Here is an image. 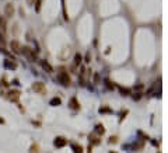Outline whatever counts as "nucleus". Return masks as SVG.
Returning a JSON list of instances; mask_svg holds the SVG:
<instances>
[{
  "label": "nucleus",
  "instance_id": "obj_1",
  "mask_svg": "<svg viewBox=\"0 0 168 153\" xmlns=\"http://www.w3.org/2000/svg\"><path fill=\"white\" fill-rule=\"evenodd\" d=\"M21 53L28 59V60H37V52L31 49L30 46H21Z\"/></svg>",
  "mask_w": 168,
  "mask_h": 153
},
{
  "label": "nucleus",
  "instance_id": "obj_2",
  "mask_svg": "<svg viewBox=\"0 0 168 153\" xmlns=\"http://www.w3.org/2000/svg\"><path fill=\"white\" fill-rule=\"evenodd\" d=\"M149 97L150 96H155V97H160L161 96V80L158 79L157 82H155L154 84H153V87L149 90Z\"/></svg>",
  "mask_w": 168,
  "mask_h": 153
},
{
  "label": "nucleus",
  "instance_id": "obj_3",
  "mask_svg": "<svg viewBox=\"0 0 168 153\" xmlns=\"http://www.w3.org/2000/svg\"><path fill=\"white\" fill-rule=\"evenodd\" d=\"M58 79H59V82L63 84V86H69V84L71 83V79H70V75L69 73H66L65 70H62V72H59V75H58Z\"/></svg>",
  "mask_w": 168,
  "mask_h": 153
},
{
  "label": "nucleus",
  "instance_id": "obj_4",
  "mask_svg": "<svg viewBox=\"0 0 168 153\" xmlns=\"http://www.w3.org/2000/svg\"><path fill=\"white\" fill-rule=\"evenodd\" d=\"M20 90H11V91H8L6 94V98L7 100H10V101H18V97H20Z\"/></svg>",
  "mask_w": 168,
  "mask_h": 153
},
{
  "label": "nucleus",
  "instance_id": "obj_5",
  "mask_svg": "<svg viewBox=\"0 0 168 153\" xmlns=\"http://www.w3.org/2000/svg\"><path fill=\"white\" fill-rule=\"evenodd\" d=\"M53 145H55V147H65L67 145V139L65 136H56L53 140Z\"/></svg>",
  "mask_w": 168,
  "mask_h": 153
},
{
  "label": "nucleus",
  "instance_id": "obj_6",
  "mask_svg": "<svg viewBox=\"0 0 168 153\" xmlns=\"http://www.w3.org/2000/svg\"><path fill=\"white\" fill-rule=\"evenodd\" d=\"M69 108L74 110V111H78V110L81 108V105H80V102L77 101L76 97H71L70 100H69Z\"/></svg>",
  "mask_w": 168,
  "mask_h": 153
},
{
  "label": "nucleus",
  "instance_id": "obj_7",
  "mask_svg": "<svg viewBox=\"0 0 168 153\" xmlns=\"http://www.w3.org/2000/svg\"><path fill=\"white\" fill-rule=\"evenodd\" d=\"M32 90L37 91V93L44 94V93H45V84L42 83V82H35V83L32 84Z\"/></svg>",
  "mask_w": 168,
  "mask_h": 153
},
{
  "label": "nucleus",
  "instance_id": "obj_8",
  "mask_svg": "<svg viewBox=\"0 0 168 153\" xmlns=\"http://www.w3.org/2000/svg\"><path fill=\"white\" fill-rule=\"evenodd\" d=\"M14 14V6L11 3H7L6 7H4V16H6L7 19H11Z\"/></svg>",
  "mask_w": 168,
  "mask_h": 153
},
{
  "label": "nucleus",
  "instance_id": "obj_9",
  "mask_svg": "<svg viewBox=\"0 0 168 153\" xmlns=\"http://www.w3.org/2000/svg\"><path fill=\"white\" fill-rule=\"evenodd\" d=\"M3 66H4L6 69H10V70H16V69H17V66H18V65L16 63L14 60H11V59H6V60L3 62Z\"/></svg>",
  "mask_w": 168,
  "mask_h": 153
},
{
  "label": "nucleus",
  "instance_id": "obj_10",
  "mask_svg": "<svg viewBox=\"0 0 168 153\" xmlns=\"http://www.w3.org/2000/svg\"><path fill=\"white\" fill-rule=\"evenodd\" d=\"M10 46H11V51H13L16 55H20V53H21V45L18 44V41H11V42H10Z\"/></svg>",
  "mask_w": 168,
  "mask_h": 153
},
{
  "label": "nucleus",
  "instance_id": "obj_11",
  "mask_svg": "<svg viewBox=\"0 0 168 153\" xmlns=\"http://www.w3.org/2000/svg\"><path fill=\"white\" fill-rule=\"evenodd\" d=\"M39 65H41V68L45 70V72H48V73H52V72H53V68H52L51 65L48 63V60H45V59L39 60Z\"/></svg>",
  "mask_w": 168,
  "mask_h": 153
},
{
  "label": "nucleus",
  "instance_id": "obj_12",
  "mask_svg": "<svg viewBox=\"0 0 168 153\" xmlns=\"http://www.w3.org/2000/svg\"><path fill=\"white\" fill-rule=\"evenodd\" d=\"M71 149H73V152H74V153H84L83 146L77 145L76 142H71Z\"/></svg>",
  "mask_w": 168,
  "mask_h": 153
},
{
  "label": "nucleus",
  "instance_id": "obj_13",
  "mask_svg": "<svg viewBox=\"0 0 168 153\" xmlns=\"http://www.w3.org/2000/svg\"><path fill=\"white\" fill-rule=\"evenodd\" d=\"M94 131H95L98 135H104L105 134V127H104L102 124H97L95 128H94Z\"/></svg>",
  "mask_w": 168,
  "mask_h": 153
},
{
  "label": "nucleus",
  "instance_id": "obj_14",
  "mask_svg": "<svg viewBox=\"0 0 168 153\" xmlns=\"http://www.w3.org/2000/svg\"><path fill=\"white\" fill-rule=\"evenodd\" d=\"M49 104H51L52 107H56V105H60L62 104V98L60 97H53L51 101H49Z\"/></svg>",
  "mask_w": 168,
  "mask_h": 153
},
{
  "label": "nucleus",
  "instance_id": "obj_15",
  "mask_svg": "<svg viewBox=\"0 0 168 153\" xmlns=\"http://www.w3.org/2000/svg\"><path fill=\"white\" fill-rule=\"evenodd\" d=\"M116 86V89L119 90V93L122 94V96H129L130 94V90L129 89H125V87H122V86H118V84H115Z\"/></svg>",
  "mask_w": 168,
  "mask_h": 153
},
{
  "label": "nucleus",
  "instance_id": "obj_16",
  "mask_svg": "<svg viewBox=\"0 0 168 153\" xmlns=\"http://www.w3.org/2000/svg\"><path fill=\"white\" fill-rule=\"evenodd\" d=\"M88 139H90L91 145H95V146H97V145H100V142H101V140H100V138H97L95 135H90V136H88Z\"/></svg>",
  "mask_w": 168,
  "mask_h": 153
},
{
  "label": "nucleus",
  "instance_id": "obj_17",
  "mask_svg": "<svg viewBox=\"0 0 168 153\" xmlns=\"http://www.w3.org/2000/svg\"><path fill=\"white\" fill-rule=\"evenodd\" d=\"M6 28H7L6 21H4V19H3V17H0V31L3 32V34H6Z\"/></svg>",
  "mask_w": 168,
  "mask_h": 153
},
{
  "label": "nucleus",
  "instance_id": "obj_18",
  "mask_svg": "<svg viewBox=\"0 0 168 153\" xmlns=\"http://www.w3.org/2000/svg\"><path fill=\"white\" fill-rule=\"evenodd\" d=\"M30 153H39V145L38 143H32V145H31Z\"/></svg>",
  "mask_w": 168,
  "mask_h": 153
},
{
  "label": "nucleus",
  "instance_id": "obj_19",
  "mask_svg": "<svg viewBox=\"0 0 168 153\" xmlns=\"http://www.w3.org/2000/svg\"><path fill=\"white\" fill-rule=\"evenodd\" d=\"M112 112V110L109 108V107H105V105H102L101 108H100V114H111Z\"/></svg>",
  "mask_w": 168,
  "mask_h": 153
},
{
  "label": "nucleus",
  "instance_id": "obj_20",
  "mask_svg": "<svg viewBox=\"0 0 168 153\" xmlns=\"http://www.w3.org/2000/svg\"><path fill=\"white\" fill-rule=\"evenodd\" d=\"M80 63H81V55H80V53H76V56H74V65L78 66Z\"/></svg>",
  "mask_w": 168,
  "mask_h": 153
},
{
  "label": "nucleus",
  "instance_id": "obj_21",
  "mask_svg": "<svg viewBox=\"0 0 168 153\" xmlns=\"http://www.w3.org/2000/svg\"><path fill=\"white\" fill-rule=\"evenodd\" d=\"M41 3H42V0H35V11L37 13L41 11Z\"/></svg>",
  "mask_w": 168,
  "mask_h": 153
},
{
  "label": "nucleus",
  "instance_id": "obj_22",
  "mask_svg": "<svg viewBox=\"0 0 168 153\" xmlns=\"http://www.w3.org/2000/svg\"><path fill=\"white\" fill-rule=\"evenodd\" d=\"M0 86H1V87H8V82L6 80V77H1V79H0Z\"/></svg>",
  "mask_w": 168,
  "mask_h": 153
},
{
  "label": "nucleus",
  "instance_id": "obj_23",
  "mask_svg": "<svg viewBox=\"0 0 168 153\" xmlns=\"http://www.w3.org/2000/svg\"><path fill=\"white\" fill-rule=\"evenodd\" d=\"M105 84H107V86H108V89H109V90H114V89H115V84L112 83V82H111V80H108V79H107V80H105Z\"/></svg>",
  "mask_w": 168,
  "mask_h": 153
},
{
  "label": "nucleus",
  "instance_id": "obj_24",
  "mask_svg": "<svg viewBox=\"0 0 168 153\" xmlns=\"http://www.w3.org/2000/svg\"><path fill=\"white\" fill-rule=\"evenodd\" d=\"M108 142H109V143H116V142H118V136H116V135H112L109 139H108Z\"/></svg>",
  "mask_w": 168,
  "mask_h": 153
},
{
  "label": "nucleus",
  "instance_id": "obj_25",
  "mask_svg": "<svg viewBox=\"0 0 168 153\" xmlns=\"http://www.w3.org/2000/svg\"><path fill=\"white\" fill-rule=\"evenodd\" d=\"M4 35H6V34H3V32L0 31V44H4V42H6V38H4Z\"/></svg>",
  "mask_w": 168,
  "mask_h": 153
},
{
  "label": "nucleus",
  "instance_id": "obj_26",
  "mask_svg": "<svg viewBox=\"0 0 168 153\" xmlns=\"http://www.w3.org/2000/svg\"><path fill=\"white\" fill-rule=\"evenodd\" d=\"M140 98H142V94H140V93H139V94H137V93H136V94H133V100H136V101H137V100H140Z\"/></svg>",
  "mask_w": 168,
  "mask_h": 153
},
{
  "label": "nucleus",
  "instance_id": "obj_27",
  "mask_svg": "<svg viewBox=\"0 0 168 153\" xmlns=\"http://www.w3.org/2000/svg\"><path fill=\"white\" fill-rule=\"evenodd\" d=\"M62 3H63V13H65V17H66V20H69V19H67V13H66V7H65V0H62Z\"/></svg>",
  "mask_w": 168,
  "mask_h": 153
},
{
  "label": "nucleus",
  "instance_id": "obj_28",
  "mask_svg": "<svg viewBox=\"0 0 168 153\" xmlns=\"http://www.w3.org/2000/svg\"><path fill=\"white\" fill-rule=\"evenodd\" d=\"M142 89H143V84H137L135 87V90H142Z\"/></svg>",
  "mask_w": 168,
  "mask_h": 153
},
{
  "label": "nucleus",
  "instance_id": "obj_29",
  "mask_svg": "<svg viewBox=\"0 0 168 153\" xmlns=\"http://www.w3.org/2000/svg\"><path fill=\"white\" fill-rule=\"evenodd\" d=\"M151 143H153L154 146H158V142H157V140H155V139H151Z\"/></svg>",
  "mask_w": 168,
  "mask_h": 153
},
{
  "label": "nucleus",
  "instance_id": "obj_30",
  "mask_svg": "<svg viewBox=\"0 0 168 153\" xmlns=\"http://www.w3.org/2000/svg\"><path fill=\"white\" fill-rule=\"evenodd\" d=\"M3 124H4V120H3V118L0 117V125H3Z\"/></svg>",
  "mask_w": 168,
  "mask_h": 153
},
{
  "label": "nucleus",
  "instance_id": "obj_31",
  "mask_svg": "<svg viewBox=\"0 0 168 153\" xmlns=\"http://www.w3.org/2000/svg\"><path fill=\"white\" fill-rule=\"evenodd\" d=\"M27 1H28V4H32L34 3V0H27Z\"/></svg>",
  "mask_w": 168,
  "mask_h": 153
},
{
  "label": "nucleus",
  "instance_id": "obj_32",
  "mask_svg": "<svg viewBox=\"0 0 168 153\" xmlns=\"http://www.w3.org/2000/svg\"><path fill=\"white\" fill-rule=\"evenodd\" d=\"M109 153H116V152H115V150H111V152Z\"/></svg>",
  "mask_w": 168,
  "mask_h": 153
}]
</instances>
